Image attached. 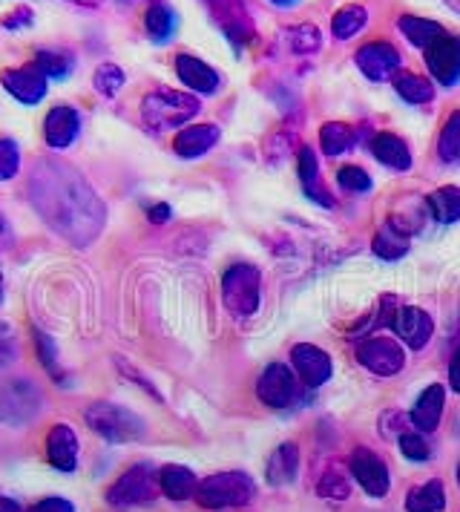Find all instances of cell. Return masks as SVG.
Wrapping results in <instances>:
<instances>
[{"label":"cell","mask_w":460,"mask_h":512,"mask_svg":"<svg viewBox=\"0 0 460 512\" xmlns=\"http://www.w3.org/2000/svg\"><path fill=\"white\" fill-rule=\"evenodd\" d=\"M29 202L61 239L75 248L92 245L104 225L107 208L92 185L61 159H38L29 173Z\"/></svg>","instance_id":"1"},{"label":"cell","mask_w":460,"mask_h":512,"mask_svg":"<svg viewBox=\"0 0 460 512\" xmlns=\"http://www.w3.org/2000/svg\"><path fill=\"white\" fill-rule=\"evenodd\" d=\"M202 113V101L196 95L179 90H156L141 101V124L150 133H167L184 127L190 118Z\"/></svg>","instance_id":"2"},{"label":"cell","mask_w":460,"mask_h":512,"mask_svg":"<svg viewBox=\"0 0 460 512\" xmlns=\"http://www.w3.org/2000/svg\"><path fill=\"white\" fill-rule=\"evenodd\" d=\"M84 420L98 438L110 443H136L147 432L144 420L138 418L133 409L118 406V403H107V400L90 403L87 412H84Z\"/></svg>","instance_id":"3"},{"label":"cell","mask_w":460,"mask_h":512,"mask_svg":"<svg viewBox=\"0 0 460 512\" xmlns=\"http://www.w3.org/2000/svg\"><path fill=\"white\" fill-rule=\"evenodd\" d=\"M253 478L245 472H219L199 481L196 487V501L205 510H236L253 501Z\"/></svg>","instance_id":"4"},{"label":"cell","mask_w":460,"mask_h":512,"mask_svg":"<svg viewBox=\"0 0 460 512\" xmlns=\"http://www.w3.org/2000/svg\"><path fill=\"white\" fill-rule=\"evenodd\" d=\"M161 492L159 469L147 461L130 466L124 475H118L113 487L107 489V504L115 510H130V507H141L150 504Z\"/></svg>","instance_id":"5"},{"label":"cell","mask_w":460,"mask_h":512,"mask_svg":"<svg viewBox=\"0 0 460 512\" xmlns=\"http://www.w3.org/2000/svg\"><path fill=\"white\" fill-rule=\"evenodd\" d=\"M222 300L233 317H251L262 303V274L256 265L236 262L222 277Z\"/></svg>","instance_id":"6"},{"label":"cell","mask_w":460,"mask_h":512,"mask_svg":"<svg viewBox=\"0 0 460 512\" xmlns=\"http://www.w3.org/2000/svg\"><path fill=\"white\" fill-rule=\"evenodd\" d=\"M41 389L26 377H9L0 383V423L6 426H26L41 412Z\"/></svg>","instance_id":"7"},{"label":"cell","mask_w":460,"mask_h":512,"mask_svg":"<svg viewBox=\"0 0 460 512\" xmlns=\"http://www.w3.org/2000/svg\"><path fill=\"white\" fill-rule=\"evenodd\" d=\"M213 21L219 24V29L225 32V38L230 41V47L236 52L248 47L253 41V21L245 9L242 0H207Z\"/></svg>","instance_id":"8"},{"label":"cell","mask_w":460,"mask_h":512,"mask_svg":"<svg viewBox=\"0 0 460 512\" xmlns=\"http://www.w3.org/2000/svg\"><path fill=\"white\" fill-rule=\"evenodd\" d=\"M423 58H426V67L435 75L437 84L443 87H458L460 84V38L458 35H437L429 47L423 49Z\"/></svg>","instance_id":"9"},{"label":"cell","mask_w":460,"mask_h":512,"mask_svg":"<svg viewBox=\"0 0 460 512\" xmlns=\"http://www.w3.org/2000/svg\"><path fill=\"white\" fill-rule=\"evenodd\" d=\"M256 395L271 409H291L299 397L297 377H294V372L288 366L271 363L256 380Z\"/></svg>","instance_id":"10"},{"label":"cell","mask_w":460,"mask_h":512,"mask_svg":"<svg viewBox=\"0 0 460 512\" xmlns=\"http://www.w3.org/2000/svg\"><path fill=\"white\" fill-rule=\"evenodd\" d=\"M0 84H3V90L12 95L18 104H26V107L41 104L46 93H49V78L35 64L15 67V70H3L0 72Z\"/></svg>","instance_id":"11"},{"label":"cell","mask_w":460,"mask_h":512,"mask_svg":"<svg viewBox=\"0 0 460 512\" xmlns=\"http://www.w3.org/2000/svg\"><path fill=\"white\" fill-rule=\"evenodd\" d=\"M357 360L366 366L368 372L377 374V377H394V374L403 369L406 354L389 337H371L366 343H360Z\"/></svg>","instance_id":"12"},{"label":"cell","mask_w":460,"mask_h":512,"mask_svg":"<svg viewBox=\"0 0 460 512\" xmlns=\"http://www.w3.org/2000/svg\"><path fill=\"white\" fill-rule=\"evenodd\" d=\"M354 61L368 81H377V84L391 81L400 72V52L391 47L389 41H371L366 47H360Z\"/></svg>","instance_id":"13"},{"label":"cell","mask_w":460,"mask_h":512,"mask_svg":"<svg viewBox=\"0 0 460 512\" xmlns=\"http://www.w3.org/2000/svg\"><path fill=\"white\" fill-rule=\"evenodd\" d=\"M348 466H351L354 478L360 481V487L366 489L371 498H383V495H389V489H391L389 469H386V464H383V458H377L371 449H366V446L354 449Z\"/></svg>","instance_id":"14"},{"label":"cell","mask_w":460,"mask_h":512,"mask_svg":"<svg viewBox=\"0 0 460 512\" xmlns=\"http://www.w3.org/2000/svg\"><path fill=\"white\" fill-rule=\"evenodd\" d=\"M78 435L67 423H58L46 435V461L58 472H75L78 469Z\"/></svg>","instance_id":"15"},{"label":"cell","mask_w":460,"mask_h":512,"mask_svg":"<svg viewBox=\"0 0 460 512\" xmlns=\"http://www.w3.org/2000/svg\"><path fill=\"white\" fill-rule=\"evenodd\" d=\"M391 328L400 334V340H406L409 349H423L432 337V317L423 311V308H414V305H403V308H394L391 314Z\"/></svg>","instance_id":"16"},{"label":"cell","mask_w":460,"mask_h":512,"mask_svg":"<svg viewBox=\"0 0 460 512\" xmlns=\"http://www.w3.org/2000/svg\"><path fill=\"white\" fill-rule=\"evenodd\" d=\"M291 363H294V369H297L299 380L305 383V386H311V389H317L322 386L331 372H334V366H331V357L325 354L317 346H311V343H299L291 349Z\"/></svg>","instance_id":"17"},{"label":"cell","mask_w":460,"mask_h":512,"mask_svg":"<svg viewBox=\"0 0 460 512\" xmlns=\"http://www.w3.org/2000/svg\"><path fill=\"white\" fill-rule=\"evenodd\" d=\"M81 133V113L75 107H52L44 118V139L52 150H64Z\"/></svg>","instance_id":"18"},{"label":"cell","mask_w":460,"mask_h":512,"mask_svg":"<svg viewBox=\"0 0 460 512\" xmlns=\"http://www.w3.org/2000/svg\"><path fill=\"white\" fill-rule=\"evenodd\" d=\"M176 75L190 93L213 95L222 87L219 72L196 55H176Z\"/></svg>","instance_id":"19"},{"label":"cell","mask_w":460,"mask_h":512,"mask_svg":"<svg viewBox=\"0 0 460 512\" xmlns=\"http://www.w3.org/2000/svg\"><path fill=\"white\" fill-rule=\"evenodd\" d=\"M409 245H412V228L403 219L391 216L389 222L374 233L371 251L380 256V259H386V262H394V259L406 256Z\"/></svg>","instance_id":"20"},{"label":"cell","mask_w":460,"mask_h":512,"mask_svg":"<svg viewBox=\"0 0 460 512\" xmlns=\"http://www.w3.org/2000/svg\"><path fill=\"white\" fill-rule=\"evenodd\" d=\"M219 139H222V130L216 124H190L176 136L173 150L182 159H199V156L210 153L219 144Z\"/></svg>","instance_id":"21"},{"label":"cell","mask_w":460,"mask_h":512,"mask_svg":"<svg viewBox=\"0 0 460 512\" xmlns=\"http://www.w3.org/2000/svg\"><path fill=\"white\" fill-rule=\"evenodd\" d=\"M144 29H147V35H150L153 44H159V47L170 44L176 38V32H179V15H176V9L170 3H164V0L150 3L147 6V15H144Z\"/></svg>","instance_id":"22"},{"label":"cell","mask_w":460,"mask_h":512,"mask_svg":"<svg viewBox=\"0 0 460 512\" xmlns=\"http://www.w3.org/2000/svg\"><path fill=\"white\" fill-rule=\"evenodd\" d=\"M299 472V449L297 443H282L276 446L274 455L268 458V466H265V478L271 487H288L297 481Z\"/></svg>","instance_id":"23"},{"label":"cell","mask_w":460,"mask_h":512,"mask_svg":"<svg viewBox=\"0 0 460 512\" xmlns=\"http://www.w3.org/2000/svg\"><path fill=\"white\" fill-rule=\"evenodd\" d=\"M159 484L161 492L170 498V501H187V498H196V475L182 464H167L159 469Z\"/></svg>","instance_id":"24"},{"label":"cell","mask_w":460,"mask_h":512,"mask_svg":"<svg viewBox=\"0 0 460 512\" xmlns=\"http://www.w3.org/2000/svg\"><path fill=\"white\" fill-rule=\"evenodd\" d=\"M443 400H446L443 386H437V383L435 386H429V389L420 395V400L414 403L409 420H412L420 432H435L437 423H440V415H443Z\"/></svg>","instance_id":"25"},{"label":"cell","mask_w":460,"mask_h":512,"mask_svg":"<svg viewBox=\"0 0 460 512\" xmlns=\"http://www.w3.org/2000/svg\"><path fill=\"white\" fill-rule=\"evenodd\" d=\"M371 153L391 170H409L412 167V153H409L406 141L394 133H377L371 139Z\"/></svg>","instance_id":"26"},{"label":"cell","mask_w":460,"mask_h":512,"mask_svg":"<svg viewBox=\"0 0 460 512\" xmlns=\"http://www.w3.org/2000/svg\"><path fill=\"white\" fill-rule=\"evenodd\" d=\"M279 44L288 49V52H294V55H311V52H320L322 35L314 24H297L282 29Z\"/></svg>","instance_id":"27"},{"label":"cell","mask_w":460,"mask_h":512,"mask_svg":"<svg viewBox=\"0 0 460 512\" xmlns=\"http://www.w3.org/2000/svg\"><path fill=\"white\" fill-rule=\"evenodd\" d=\"M391 84H394V90H397V95H400L406 104H429V101L435 98L432 81L423 78V75H414V72H397V75L391 78Z\"/></svg>","instance_id":"28"},{"label":"cell","mask_w":460,"mask_h":512,"mask_svg":"<svg viewBox=\"0 0 460 512\" xmlns=\"http://www.w3.org/2000/svg\"><path fill=\"white\" fill-rule=\"evenodd\" d=\"M32 64L44 72L49 81H64V78H69V72L75 70V58H72V52H67V49L41 47L35 52V61Z\"/></svg>","instance_id":"29"},{"label":"cell","mask_w":460,"mask_h":512,"mask_svg":"<svg viewBox=\"0 0 460 512\" xmlns=\"http://www.w3.org/2000/svg\"><path fill=\"white\" fill-rule=\"evenodd\" d=\"M426 208L435 216L440 225H452L460 219V187H437L435 193L426 199Z\"/></svg>","instance_id":"30"},{"label":"cell","mask_w":460,"mask_h":512,"mask_svg":"<svg viewBox=\"0 0 460 512\" xmlns=\"http://www.w3.org/2000/svg\"><path fill=\"white\" fill-rule=\"evenodd\" d=\"M446 507V492L440 481H426L420 487H414L406 498V510L409 512H440Z\"/></svg>","instance_id":"31"},{"label":"cell","mask_w":460,"mask_h":512,"mask_svg":"<svg viewBox=\"0 0 460 512\" xmlns=\"http://www.w3.org/2000/svg\"><path fill=\"white\" fill-rule=\"evenodd\" d=\"M320 147L325 156L337 159V156H343L345 150L354 147V130L343 121H328V124H322L320 130Z\"/></svg>","instance_id":"32"},{"label":"cell","mask_w":460,"mask_h":512,"mask_svg":"<svg viewBox=\"0 0 460 512\" xmlns=\"http://www.w3.org/2000/svg\"><path fill=\"white\" fill-rule=\"evenodd\" d=\"M368 24V9L366 6H360V3H354V6H345L340 9L334 18H331V32H334V38L337 41H348V38H354L357 32H363Z\"/></svg>","instance_id":"33"},{"label":"cell","mask_w":460,"mask_h":512,"mask_svg":"<svg viewBox=\"0 0 460 512\" xmlns=\"http://www.w3.org/2000/svg\"><path fill=\"white\" fill-rule=\"evenodd\" d=\"M397 26H400V32L409 38V44H414L417 49H426L435 41L437 35L446 32V29L440 24H435V21H426V18H417V15H403V18L397 21Z\"/></svg>","instance_id":"34"},{"label":"cell","mask_w":460,"mask_h":512,"mask_svg":"<svg viewBox=\"0 0 460 512\" xmlns=\"http://www.w3.org/2000/svg\"><path fill=\"white\" fill-rule=\"evenodd\" d=\"M32 337H35V354H38V360L44 363V369L58 383H67V372H64V366L58 363V346H55V340L44 334L41 328H32Z\"/></svg>","instance_id":"35"},{"label":"cell","mask_w":460,"mask_h":512,"mask_svg":"<svg viewBox=\"0 0 460 512\" xmlns=\"http://www.w3.org/2000/svg\"><path fill=\"white\" fill-rule=\"evenodd\" d=\"M437 156L446 164L460 162V110L452 113L449 121L443 124L440 139H437Z\"/></svg>","instance_id":"36"},{"label":"cell","mask_w":460,"mask_h":512,"mask_svg":"<svg viewBox=\"0 0 460 512\" xmlns=\"http://www.w3.org/2000/svg\"><path fill=\"white\" fill-rule=\"evenodd\" d=\"M124 84H127V72L121 70L118 64H101L95 70V75H92V87L104 98H115V95L121 93Z\"/></svg>","instance_id":"37"},{"label":"cell","mask_w":460,"mask_h":512,"mask_svg":"<svg viewBox=\"0 0 460 512\" xmlns=\"http://www.w3.org/2000/svg\"><path fill=\"white\" fill-rule=\"evenodd\" d=\"M317 492H320L322 498H331V501H345L351 495V481H348V475H345L340 466H328L322 472Z\"/></svg>","instance_id":"38"},{"label":"cell","mask_w":460,"mask_h":512,"mask_svg":"<svg viewBox=\"0 0 460 512\" xmlns=\"http://www.w3.org/2000/svg\"><path fill=\"white\" fill-rule=\"evenodd\" d=\"M21 173V150L12 139H0V182H12Z\"/></svg>","instance_id":"39"},{"label":"cell","mask_w":460,"mask_h":512,"mask_svg":"<svg viewBox=\"0 0 460 512\" xmlns=\"http://www.w3.org/2000/svg\"><path fill=\"white\" fill-rule=\"evenodd\" d=\"M297 170H299V182L302 187H314L317 179H320V162H317V153L311 147H299L297 156Z\"/></svg>","instance_id":"40"},{"label":"cell","mask_w":460,"mask_h":512,"mask_svg":"<svg viewBox=\"0 0 460 512\" xmlns=\"http://www.w3.org/2000/svg\"><path fill=\"white\" fill-rule=\"evenodd\" d=\"M337 182H340V187H345V190H351V193H368V190H371V176H368L363 167H354V164L340 167Z\"/></svg>","instance_id":"41"},{"label":"cell","mask_w":460,"mask_h":512,"mask_svg":"<svg viewBox=\"0 0 460 512\" xmlns=\"http://www.w3.org/2000/svg\"><path fill=\"white\" fill-rule=\"evenodd\" d=\"M397 441H400V452H403L409 461H426V458L432 455L429 443L423 441L420 435H409V432H403Z\"/></svg>","instance_id":"42"},{"label":"cell","mask_w":460,"mask_h":512,"mask_svg":"<svg viewBox=\"0 0 460 512\" xmlns=\"http://www.w3.org/2000/svg\"><path fill=\"white\" fill-rule=\"evenodd\" d=\"M32 24H35L32 6H18V9H12L9 15H3V21H0V26H3L6 32H21V29H29Z\"/></svg>","instance_id":"43"},{"label":"cell","mask_w":460,"mask_h":512,"mask_svg":"<svg viewBox=\"0 0 460 512\" xmlns=\"http://www.w3.org/2000/svg\"><path fill=\"white\" fill-rule=\"evenodd\" d=\"M23 512H75V507L69 504L67 498H44V501L32 504L29 510Z\"/></svg>","instance_id":"44"},{"label":"cell","mask_w":460,"mask_h":512,"mask_svg":"<svg viewBox=\"0 0 460 512\" xmlns=\"http://www.w3.org/2000/svg\"><path fill=\"white\" fill-rule=\"evenodd\" d=\"M18 360V346L6 337H0V369H9Z\"/></svg>","instance_id":"45"},{"label":"cell","mask_w":460,"mask_h":512,"mask_svg":"<svg viewBox=\"0 0 460 512\" xmlns=\"http://www.w3.org/2000/svg\"><path fill=\"white\" fill-rule=\"evenodd\" d=\"M173 216V208L167 205V202H159V205H153V208L147 210V219L153 222V225H161V222H167Z\"/></svg>","instance_id":"46"},{"label":"cell","mask_w":460,"mask_h":512,"mask_svg":"<svg viewBox=\"0 0 460 512\" xmlns=\"http://www.w3.org/2000/svg\"><path fill=\"white\" fill-rule=\"evenodd\" d=\"M449 383H452V389L460 395V346L452 354V363H449Z\"/></svg>","instance_id":"47"},{"label":"cell","mask_w":460,"mask_h":512,"mask_svg":"<svg viewBox=\"0 0 460 512\" xmlns=\"http://www.w3.org/2000/svg\"><path fill=\"white\" fill-rule=\"evenodd\" d=\"M305 196H308V199H314V202H320V205H325V208H331V196H328V193H322L320 185L305 187Z\"/></svg>","instance_id":"48"},{"label":"cell","mask_w":460,"mask_h":512,"mask_svg":"<svg viewBox=\"0 0 460 512\" xmlns=\"http://www.w3.org/2000/svg\"><path fill=\"white\" fill-rule=\"evenodd\" d=\"M0 512H23V507L15 498H9V495L0 492Z\"/></svg>","instance_id":"49"},{"label":"cell","mask_w":460,"mask_h":512,"mask_svg":"<svg viewBox=\"0 0 460 512\" xmlns=\"http://www.w3.org/2000/svg\"><path fill=\"white\" fill-rule=\"evenodd\" d=\"M274 6H279V9H294V6H299L302 0H271Z\"/></svg>","instance_id":"50"},{"label":"cell","mask_w":460,"mask_h":512,"mask_svg":"<svg viewBox=\"0 0 460 512\" xmlns=\"http://www.w3.org/2000/svg\"><path fill=\"white\" fill-rule=\"evenodd\" d=\"M69 3H78V6H87V9H95V6H101L104 0H69Z\"/></svg>","instance_id":"51"},{"label":"cell","mask_w":460,"mask_h":512,"mask_svg":"<svg viewBox=\"0 0 460 512\" xmlns=\"http://www.w3.org/2000/svg\"><path fill=\"white\" fill-rule=\"evenodd\" d=\"M12 334V328H9V323H0V337H9Z\"/></svg>","instance_id":"52"},{"label":"cell","mask_w":460,"mask_h":512,"mask_svg":"<svg viewBox=\"0 0 460 512\" xmlns=\"http://www.w3.org/2000/svg\"><path fill=\"white\" fill-rule=\"evenodd\" d=\"M446 3H449V9H455L460 15V0H446Z\"/></svg>","instance_id":"53"},{"label":"cell","mask_w":460,"mask_h":512,"mask_svg":"<svg viewBox=\"0 0 460 512\" xmlns=\"http://www.w3.org/2000/svg\"><path fill=\"white\" fill-rule=\"evenodd\" d=\"M3 291H6V288H3V274H0V303H3Z\"/></svg>","instance_id":"54"},{"label":"cell","mask_w":460,"mask_h":512,"mask_svg":"<svg viewBox=\"0 0 460 512\" xmlns=\"http://www.w3.org/2000/svg\"><path fill=\"white\" fill-rule=\"evenodd\" d=\"M458 487H460V466H458Z\"/></svg>","instance_id":"55"}]
</instances>
